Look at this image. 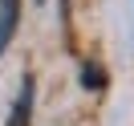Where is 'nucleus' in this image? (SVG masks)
Returning a JSON list of instances; mask_svg holds the SVG:
<instances>
[{
	"label": "nucleus",
	"instance_id": "nucleus-2",
	"mask_svg": "<svg viewBox=\"0 0 134 126\" xmlns=\"http://www.w3.org/2000/svg\"><path fill=\"white\" fill-rule=\"evenodd\" d=\"M16 25H20V0H0V53L8 49Z\"/></svg>",
	"mask_w": 134,
	"mask_h": 126
},
{
	"label": "nucleus",
	"instance_id": "nucleus-3",
	"mask_svg": "<svg viewBox=\"0 0 134 126\" xmlns=\"http://www.w3.org/2000/svg\"><path fill=\"white\" fill-rule=\"evenodd\" d=\"M37 4H45V0H37Z\"/></svg>",
	"mask_w": 134,
	"mask_h": 126
},
{
	"label": "nucleus",
	"instance_id": "nucleus-1",
	"mask_svg": "<svg viewBox=\"0 0 134 126\" xmlns=\"http://www.w3.org/2000/svg\"><path fill=\"white\" fill-rule=\"evenodd\" d=\"M4 126H33V77H25V85H20V98L12 102V114Z\"/></svg>",
	"mask_w": 134,
	"mask_h": 126
}]
</instances>
